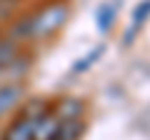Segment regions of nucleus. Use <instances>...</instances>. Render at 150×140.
<instances>
[{
	"mask_svg": "<svg viewBox=\"0 0 150 140\" xmlns=\"http://www.w3.org/2000/svg\"><path fill=\"white\" fill-rule=\"evenodd\" d=\"M70 20L68 0H48L38 10H30V43H43L55 38Z\"/></svg>",
	"mask_w": 150,
	"mask_h": 140,
	"instance_id": "1",
	"label": "nucleus"
},
{
	"mask_svg": "<svg viewBox=\"0 0 150 140\" xmlns=\"http://www.w3.org/2000/svg\"><path fill=\"white\" fill-rule=\"evenodd\" d=\"M23 100H25V83L23 80L0 83V118H5L13 110H18Z\"/></svg>",
	"mask_w": 150,
	"mask_h": 140,
	"instance_id": "2",
	"label": "nucleus"
},
{
	"mask_svg": "<svg viewBox=\"0 0 150 140\" xmlns=\"http://www.w3.org/2000/svg\"><path fill=\"white\" fill-rule=\"evenodd\" d=\"M85 110H88L85 100L78 98V95H63V98H58V100L50 103V113H53L55 118H60V120L85 118Z\"/></svg>",
	"mask_w": 150,
	"mask_h": 140,
	"instance_id": "3",
	"label": "nucleus"
},
{
	"mask_svg": "<svg viewBox=\"0 0 150 140\" xmlns=\"http://www.w3.org/2000/svg\"><path fill=\"white\" fill-rule=\"evenodd\" d=\"M33 125H35V120H33V118L18 113L15 118L10 120V125L3 130L0 140H33Z\"/></svg>",
	"mask_w": 150,
	"mask_h": 140,
	"instance_id": "4",
	"label": "nucleus"
},
{
	"mask_svg": "<svg viewBox=\"0 0 150 140\" xmlns=\"http://www.w3.org/2000/svg\"><path fill=\"white\" fill-rule=\"evenodd\" d=\"M118 8H120V0H105V3H100L95 10V28L98 33H110L112 25H115V20H118Z\"/></svg>",
	"mask_w": 150,
	"mask_h": 140,
	"instance_id": "5",
	"label": "nucleus"
},
{
	"mask_svg": "<svg viewBox=\"0 0 150 140\" xmlns=\"http://www.w3.org/2000/svg\"><path fill=\"white\" fill-rule=\"evenodd\" d=\"M60 130V118H55L53 113H43L40 118H35L33 125V140H55Z\"/></svg>",
	"mask_w": 150,
	"mask_h": 140,
	"instance_id": "6",
	"label": "nucleus"
},
{
	"mask_svg": "<svg viewBox=\"0 0 150 140\" xmlns=\"http://www.w3.org/2000/svg\"><path fill=\"white\" fill-rule=\"evenodd\" d=\"M88 130L85 118H75V120H60V130L55 140H83Z\"/></svg>",
	"mask_w": 150,
	"mask_h": 140,
	"instance_id": "7",
	"label": "nucleus"
},
{
	"mask_svg": "<svg viewBox=\"0 0 150 140\" xmlns=\"http://www.w3.org/2000/svg\"><path fill=\"white\" fill-rule=\"evenodd\" d=\"M103 55H105V43H98L90 53H85L83 58H78V60L73 63V68H70V70H73V75H83V73H88V70H90L93 65L103 58Z\"/></svg>",
	"mask_w": 150,
	"mask_h": 140,
	"instance_id": "8",
	"label": "nucleus"
},
{
	"mask_svg": "<svg viewBox=\"0 0 150 140\" xmlns=\"http://www.w3.org/2000/svg\"><path fill=\"white\" fill-rule=\"evenodd\" d=\"M20 50H23V45H18L13 38H8L5 33L0 35V68L5 70V73H8V65L18 58V53H20Z\"/></svg>",
	"mask_w": 150,
	"mask_h": 140,
	"instance_id": "9",
	"label": "nucleus"
},
{
	"mask_svg": "<svg viewBox=\"0 0 150 140\" xmlns=\"http://www.w3.org/2000/svg\"><path fill=\"white\" fill-rule=\"evenodd\" d=\"M130 20H133V28H138V30L150 20V0H140L130 10Z\"/></svg>",
	"mask_w": 150,
	"mask_h": 140,
	"instance_id": "10",
	"label": "nucleus"
},
{
	"mask_svg": "<svg viewBox=\"0 0 150 140\" xmlns=\"http://www.w3.org/2000/svg\"><path fill=\"white\" fill-rule=\"evenodd\" d=\"M23 0H0V25H5L15 18V10Z\"/></svg>",
	"mask_w": 150,
	"mask_h": 140,
	"instance_id": "11",
	"label": "nucleus"
}]
</instances>
